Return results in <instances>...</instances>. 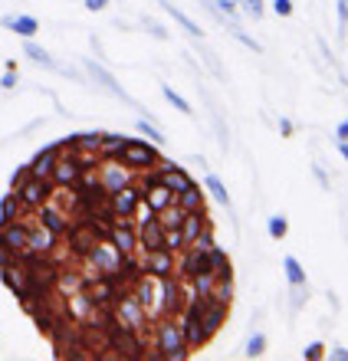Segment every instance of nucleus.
Returning <instances> with one entry per match:
<instances>
[{
  "instance_id": "obj_1",
  "label": "nucleus",
  "mask_w": 348,
  "mask_h": 361,
  "mask_svg": "<svg viewBox=\"0 0 348 361\" xmlns=\"http://www.w3.org/2000/svg\"><path fill=\"white\" fill-rule=\"evenodd\" d=\"M155 345H158V358H168V361H181L188 358V342L181 335V325L164 319V322L155 325Z\"/></svg>"
},
{
  "instance_id": "obj_2",
  "label": "nucleus",
  "mask_w": 348,
  "mask_h": 361,
  "mask_svg": "<svg viewBox=\"0 0 348 361\" xmlns=\"http://www.w3.org/2000/svg\"><path fill=\"white\" fill-rule=\"evenodd\" d=\"M115 161H122L125 168H132V171H148V168H155V164L161 161V154H158V148H155L151 142L128 138L122 152L115 154Z\"/></svg>"
},
{
  "instance_id": "obj_3",
  "label": "nucleus",
  "mask_w": 348,
  "mask_h": 361,
  "mask_svg": "<svg viewBox=\"0 0 348 361\" xmlns=\"http://www.w3.org/2000/svg\"><path fill=\"white\" fill-rule=\"evenodd\" d=\"M204 295H208V293H198V299H191V305L184 309V315H181V335H184L188 348H200V345H208V342H210L208 335H204V329H200Z\"/></svg>"
},
{
  "instance_id": "obj_4",
  "label": "nucleus",
  "mask_w": 348,
  "mask_h": 361,
  "mask_svg": "<svg viewBox=\"0 0 348 361\" xmlns=\"http://www.w3.org/2000/svg\"><path fill=\"white\" fill-rule=\"evenodd\" d=\"M13 194H17V200H20V207L23 210H37L53 197V180L49 178H33V174H30L20 188H13Z\"/></svg>"
},
{
  "instance_id": "obj_5",
  "label": "nucleus",
  "mask_w": 348,
  "mask_h": 361,
  "mask_svg": "<svg viewBox=\"0 0 348 361\" xmlns=\"http://www.w3.org/2000/svg\"><path fill=\"white\" fill-rule=\"evenodd\" d=\"M89 259H92V267L99 269L102 276H115L122 253L115 250V243H112L109 237H99V240L92 243V250H89Z\"/></svg>"
},
{
  "instance_id": "obj_6",
  "label": "nucleus",
  "mask_w": 348,
  "mask_h": 361,
  "mask_svg": "<svg viewBox=\"0 0 348 361\" xmlns=\"http://www.w3.org/2000/svg\"><path fill=\"white\" fill-rule=\"evenodd\" d=\"M109 204H112L115 217L132 220V217H135V210H138V204H141V188L128 180L125 188H119L115 194H109Z\"/></svg>"
},
{
  "instance_id": "obj_7",
  "label": "nucleus",
  "mask_w": 348,
  "mask_h": 361,
  "mask_svg": "<svg viewBox=\"0 0 348 361\" xmlns=\"http://www.w3.org/2000/svg\"><path fill=\"white\" fill-rule=\"evenodd\" d=\"M66 233H69V247H73V253L76 257H89V250H92V243L102 233L89 224V220H79V224H73V227H66Z\"/></svg>"
},
{
  "instance_id": "obj_8",
  "label": "nucleus",
  "mask_w": 348,
  "mask_h": 361,
  "mask_svg": "<svg viewBox=\"0 0 348 361\" xmlns=\"http://www.w3.org/2000/svg\"><path fill=\"white\" fill-rule=\"evenodd\" d=\"M138 240L141 247L148 250V253H155V250H168V243H164V224L158 220V214H151L141 220V230H138Z\"/></svg>"
},
{
  "instance_id": "obj_9",
  "label": "nucleus",
  "mask_w": 348,
  "mask_h": 361,
  "mask_svg": "<svg viewBox=\"0 0 348 361\" xmlns=\"http://www.w3.org/2000/svg\"><path fill=\"white\" fill-rule=\"evenodd\" d=\"M85 73H89V76H92L95 82H99V86L105 89V92H112L115 99H122V102H132V95L125 92L122 82H119V79H115L112 73H109V69L102 66V63H95V59H85Z\"/></svg>"
},
{
  "instance_id": "obj_10",
  "label": "nucleus",
  "mask_w": 348,
  "mask_h": 361,
  "mask_svg": "<svg viewBox=\"0 0 348 361\" xmlns=\"http://www.w3.org/2000/svg\"><path fill=\"white\" fill-rule=\"evenodd\" d=\"M27 237H30V227L23 224V220H10V224H0V243L7 250H13V253H23L27 250Z\"/></svg>"
},
{
  "instance_id": "obj_11",
  "label": "nucleus",
  "mask_w": 348,
  "mask_h": 361,
  "mask_svg": "<svg viewBox=\"0 0 348 361\" xmlns=\"http://www.w3.org/2000/svg\"><path fill=\"white\" fill-rule=\"evenodd\" d=\"M141 309H145V305L138 302V295H135V293H122L119 299H115L119 322L128 325V329H135V332H138V325H141Z\"/></svg>"
},
{
  "instance_id": "obj_12",
  "label": "nucleus",
  "mask_w": 348,
  "mask_h": 361,
  "mask_svg": "<svg viewBox=\"0 0 348 361\" xmlns=\"http://www.w3.org/2000/svg\"><path fill=\"white\" fill-rule=\"evenodd\" d=\"M105 237L112 240L119 253H132V250L138 247V233L132 230V220H122V217H119L112 227H109V233H105Z\"/></svg>"
},
{
  "instance_id": "obj_13",
  "label": "nucleus",
  "mask_w": 348,
  "mask_h": 361,
  "mask_svg": "<svg viewBox=\"0 0 348 361\" xmlns=\"http://www.w3.org/2000/svg\"><path fill=\"white\" fill-rule=\"evenodd\" d=\"M99 180H102V188L109 190V194H115L119 188H125L128 180H132V168H125L122 161H109V164H102V171H99Z\"/></svg>"
},
{
  "instance_id": "obj_14",
  "label": "nucleus",
  "mask_w": 348,
  "mask_h": 361,
  "mask_svg": "<svg viewBox=\"0 0 348 361\" xmlns=\"http://www.w3.org/2000/svg\"><path fill=\"white\" fill-rule=\"evenodd\" d=\"M204 227H208V214H204V210H200V207L198 210H184V217H181V224H178L181 243H184V247H191Z\"/></svg>"
},
{
  "instance_id": "obj_15",
  "label": "nucleus",
  "mask_w": 348,
  "mask_h": 361,
  "mask_svg": "<svg viewBox=\"0 0 348 361\" xmlns=\"http://www.w3.org/2000/svg\"><path fill=\"white\" fill-rule=\"evenodd\" d=\"M59 152H63V142L47 145L43 152H37V158L30 161V174H33V178H49V174H53V164H56V158H59Z\"/></svg>"
},
{
  "instance_id": "obj_16",
  "label": "nucleus",
  "mask_w": 348,
  "mask_h": 361,
  "mask_svg": "<svg viewBox=\"0 0 348 361\" xmlns=\"http://www.w3.org/2000/svg\"><path fill=\"white\" fill-rule=\"evenodd\" d=\"M158 289H161V309L164 312H178L181 309V286H178V279L174 276H158Z\"/></svg>"
},
{
  "instance_id": "obj_17",
  "label": "nucleus",
  "mask_w": 348,
  "mask_h": 361,
  "mask_svg": "<svg viewBox=\"0 0 348 361\" xmlns=\"http://www.w3.org/2000/svg\"><path fill=\"white\" fill-rule=\"evenodd\" d=\"M181 273L188 276V279H194V276H204V273H214V267H210V257H208V250L191 247V253L184 257V263H181Z\"/></svg>"
},
{
  "instance_id": "obj_18",
  "label": "nucleus",
  "mask_w": 348,
  "mask_h": 361,
  "mask_svg": "<svg viewBox=\"0 0 348 361\" xmlns=\"http://www.w3.org/2000/svg\"><path fill=\"white\" fill-rule=\"evenodd\" d=\"M37 214H40V227H47L49 233H56V237H63V233H66V214H63V210H56L53 207V204H43V207H37Z\"/></svg>"
},
{
  "instance_id": "obj_19",
  "label": "nucleus",
  "mask_w": 348,
  "mask_h": 361,
  "mask_svg": "<svg viewBox=\"0 0 348 361\" xmlns=\"http://www.w3.org/2000/svg\"><path fill=\"white\" fill-rule=\"evenodd\" d=\"M0 27H7V30H13L17 37H37L40 33V20L37 17H27V13H10V17H4L0 20Z\"/></svg>"
},
{
  "instance_id": "obj_20",
  "label": "nucleus",
  "mask_w": 348,
  "mask_h": 361,
  "mask_svg": "<svg viewBox=\"0 0 348 361\" xmlns=\"http://www.w3.org/2000/svg\"><path fill=\"white\" fill-rule=\"evenodd\" d=\"M168 253H171V250H155V253H148V259H145V273H148L151 279L174 273V263H171Z\"/></svg>"
},
{
  "instance_id": "obj_21",
  "label": "nucleus",
  "mask_w": 348,
  "mask_h": 361,
  "mask_svg": "<svg viewBox=\"0 0 348 361\" xmlns=\"http://www.w3.org/2000/svg\"><path fill=\"white\" fill-rule=\"evenodd\" d=\"M53 247H56V233H49L47 227H40V230L30 227L27 250H33V253H53Z\"/></svg>"
},
{
  "instance_id": "obj_22",
  "label": "nucleus",
  "mask_w": 348,
  "mask_h": 361,
  "mask_svg": "<svg viewBox=\"0 0 348 361\" xmlns=\"http://www.w3.org/2000/svg\"><path fill=\"white\" fill-rule=\"evenodd\" d=\"M23 53H27L30 59H33V63H37V66H43V69H59V63L53 56H49L47 49L40 47V43H33V39H23ZM59 73H63V69H59Z\"/></svg>"
},
{
  "instance_id": "obj_23",
  "label": "nucleus",
  "mask_w": 348,
  "mask_h": 361,
  "mask_svg": "<svg viewBox=\"0 0 348 361\" xmlns=\"http://www.w3.org/2000/svg\"><path fill=\"white\" fill-rule=\"evenodd\" d=\"M161 10H168V17H174V20H178L181 27L188 30V33H191V37H194V39H200V37H204V30H200L198 23H194V20H191L188 13H184V10H178V7H174L171 0H161Z\"/></svg>"
},
{
  "instance_id": "obj_24",
  "label": "nucleus",
  "mask_w": 348,
  "mask_h": 361,
  "mask_svg": "<svg viewBox=\"0 0 348 361\" xmlns=\"http://www.w3.org/2000/svg\"><path fill=\"white\" fill-rule=\"evenodd\" d=\"M200 190H198V184H191V188H184L181 194H174V204H178L181 210H198L200 207Z\"/></svg>"
},
{
  "instance_id": "obj_25",
  "label": "nucleus",
  "mask_w": 348,
  "mask_h": 361,
  "mask_svg": "<svg viewBox=\"0 0 348 361\" xmlns=\"http://www.w3.org/2000/svg\"><path fill=\"white\" fill-rule=\"evenodd\" d=\"M20 200H17V194H13V190H10L7 197L0 200V224H10V220H17L20 217Z\"/></svg>"
},
{
  "instance_id": "obj_26",
  "label": "nucleus",
  "mask_w": 348,
  "mask_h": 361,
  "mask_svg": "<svg viewBox=\"0 0 348 361\" xmlns=\"http://www.w3.org/2000/svg\"><path fill=\"white\" fill-rule=\"evenodd\" d=\"M125 135H102V142H99V152H102V158H115V154L125 148Z\"/></svg>"
},
{
  "instance_id": "obj_27",
  "label": "nucleus",
  "mask_w": 348,
  "mask_h": 361,
  "mask_svg": "<svg viewBox=\"0 0 348 361\" xmlns=\"http://www.w3.org/2000/svg\"><path fill=\"white\" fill-rule=\"evenodd\" d=\"M204 188H208L210 194H214V197H217V204H220V207H230V194H227L224 180L217 178V174H208V178H204Z\"/></svg>"
},
{
  "instance_id": "obj_28",
  "label": "nucleus",
  "mask_w": 348,
  "mask_h": 361,
  "mask_svg": "<svg viewBox=\"0 0 348 361\" xmlns=\"http://www.w3.org/2000/svg\"><path fill=\"white\" fill-rule=\"evenodd\" d=\"M282 269H286V279H289V286H302V283H306V269H302V263L296 257H286V259H282Z\"/></svg>"
},
{
  "instance_id": "obj_29",
  "label": "nucleus",
  "mask_w": 348,
  "mask_h": 361,
  "mask_svg": "<svg viewBox=\"0 0 348 361\" xmlns=\"http://www.w3.org/2000/svg\"><path fill=\"white\" fill-rule=\"evenodd\" d=\"M204 99H208L210 105V115H214V128H217V142H220V148L227 152V125H224V115H220V109L214 105V99H210L208 92H204Z\"/></svg>"
},
{
  "instance_id": "obj_30",
  "label": "nucleus",
  "mask_w": 348,
  "mask_h": 361,
  "mask_svg": "<svg viewBox=\"0 0 348 361\" xmlns=\"http://www.w3.org/2000/svg\"><path fill=\"white\" fill-rule=\"evenodd\" d=\"M244 352H246V358H260V355L266 352V335H263V332H253Z\"/></svg>"
},
{
  "instance_id": "obj_31",
  "label": "nucleus",
  "mask_w": 348,
  "mask_h": 361,
  "mask_svg": "<svg viewBox=\"0 0 348 361\" xmlns=\"http://www.w3.org/2000/svg\"><path fill=\"white\" fill-rule=\"evenodd\" d=\"M266 227H270V237H273V240H282L286 233H289V220L282 217V214H273Z\"/></svg>"
},
{
  "instance_id": "obj_32",
  "label": "nucleus",
  "mask_w": 348,
  "mask_h": 361,
  "mask_svg": "<svg viewBox=\"0 0 348 361\" xmlns=\"http://www.w3.org/2000/svg\"><path fill=\"white\" fill-rule=\"evenodd\" d=\"M161 92H164V99H168L178 112H191V102L184 99V95H178V89H171V86H161Z\"/></svg>"
},
{
  "instance_id": "obj_33",
  "label": "nucleus",
  "mask_w": 348,
  "mask_h": 361,
  "mask_svg": "<svg viewBox=\"0 0 348 361\" xmlns=\"http://www.w3.org/2000/svg\"><path fill=\"white\" fill-rule=\"evenodd\" d=\"M135 128H138V135H145V138H151V142H155V145H161V142H164V135H161L158 128H155V125L148 122V118H138V122H135Z\"/></svg>"
},
{
  "instance_id": "obj_34",
  "label": "nucleus",
  "mask_w": 348,
  "mask_h": 361,
  "mask_svg": "<svg viewBox=\"0 0 348 361\" xmlns=\"http://www.w3.org/2000/svg\"><path fill=\"white\" fill-rule=\"evenodd\" d=\"M302 358H306V361L325 358V345H322V342H309V345H306V352H302Z\"/></svg>"
},
{
  "instance_id": "obj_35",
  "label": "nucleus",
  "mask_w": 348,
  "mask_h": 361,
  "mask_svg": "<svg viewBox=\"0 0 348 361\" xmlns=\"http://www.w3.org/2000/svg\"><path fill=\"white\" fill-rule=\"evenodd\" d=\"M306 295H309V293H306V283L292 286V312H299L302 305H306Z\"/></svg>"
},
{
  "instance_id": "obj_36",
  "label": "nucleus",
  "mask_w": 348,
  "mask_h": 361,
  "mask_svg": "<svg viewBox=\"0 0 348 361\" xmlns=\"http://www.w3.org/2000/svg\"><path fill=\"white\" fill-rule=\"evenodd\" d=\"M240 7H244L250 17H263V0H240Z\"/></svg>"
},
{
  "instance_id": "obj_37",
  "label": "nucleus",
  "mask_w": 348,
  "mask_h": 361,
  "mask_svg": "<svg viewBox=\"0 0 348 361\" xmlns=\"http://www.w3.org/2000/svg\"><path fill=\"white\" fill-rule=\"evenodd\" d=\"M200 56L208 59V66H210V73H214V76H224V69H220V63H217V56H214V53H210V49H204V47H200Z\"/></svg>"
},
{
  "instance_id": "obj_38",
  "label": "nucleus",
  "mask_w": 348,
  "mask_h": 361,
  "mask_svg": "<svg viewBox=\"0 0 348 361\" xmlns=\"http://www.w3.org/2000/svg\"><path fill=\"white\" fill-rule=\"evenodd\" d=\"M234 37L240 39V43H244V47H250V49H253V53H260V49H263V47H260V43H256L253 37H246L244 30H236V27H234Z\"/></svg>"
},
{
  "instance_id": "obj_39",
  "label": "nucleus",
  "mask_w": 348,
  "mask_h": 361,
  "mask_svg": "<svg viewBox=\"0 0 348 361\" xmlns=\"http://www.w3.org/2000/svg\"><path fill=\"white\" fill-rule=\"evenodd\" d=\"M145 30H148L151 37H158V39H168V30L161 27V23H155V20H145Z\"/></svg>"
},
{
  "instance_id": "obj_40",
  "label": "nucleus",
  "mask_w": 348,
  "mask_h": 361,
  "mask_svg": "<svg viewBox=\"0 0 348 361\" xmlns=\"http://www.w3.org/2000/svg\"><path fill=\"white\" fill-rule=\"evenodd\" d=\"M273 10L280 13V17H292V0H273Z\"/></svg>"
},
{
  "instance_id": "obj_41",
  "label": "nucleus",
  "mask_w": 348,
  "mask_h": 361,
  "mask_svg": "<svg viewBox=\"0 0 348 361\" xmlns=\"http://www.w3.org/2000/svg\"><path fill=\"white\" fill-rule=\"evenodd\" d=\"M17 253H13V250H7V247H4V243H0V269H4V267H10V263H17Z\"/></svg>"
},
{
  "instance_id": "obj_42",
  "label": "nucleus",
  "mask_w": 348,
  "mask_h": 361,
  "mask_svg": "<svg viewBox=\"0 0 348 361\" xmlns=\"http://www.w3.org/2000/svg\"><path fill=\"white\" fill-rule=\"evenodd\" d=\"M13 86H17V69H7L0 76V89H13Z\"/></svg>"
},
{
  "instance_id": "obj_43",
  "label": "nucleus",
  "mask_w": 348,
  "mask_h": 361,
  "mask_svg": "<svg viewBox=\"0 0 348 361\" xmlns=\"http://www.w3.org/2000/svg\"><path fill=\"white\" fill-rule=\"evenodd\" d=\"M27 178H30V164H23V168H20V171L13 174V184H10V190H13V188H20V184H23V180H27Z\"/></svg>"
},
{
  "instance_id": "obj_44",
  "label": "nucleus",
  "mask_w": 348,
  "mask_h": 361,
  "mask_svg": "<svg viewBox=\"0 0 348 361\" xmlns=\"http://www.w3.org/2000/svg\"><path fill=\"white\" fill-rule=\"evenodd\" d=\"M312 174H316V180H319V184H322V188H329V174H325V171H322V168H319V164H312Z\"/></svg>"
},
{
  "instance_id": "obj_45",
  "label": "nucleus",
  "mask_w": 348,
  "mask_h": 361,
  "mask_svg": "<svg viewBox=\"0 0 348 361\" xmlns=\"http://www.w3.org/2000/svg\"><path fill=\"white\" fill-rule=\"evenodd\" d=\"M105 4H109V0H85V10L99 13V10H105Z\"/></svg>"
},
{
  "instance_id": "obj_46",
  "label": "nucleus",
  "mask_w": 348,
  "mask_h": 361,
  "mask_svg": "<svg viewBox=\"0 0 348 361\" xmlns=\"http://www.w3.org/2000/svg\"><path fill=\"white\" fill-rule=\"evenodd\" d=\"M329 358H332V361H348V348H332Z\"/></svg>"
},
{
  "instance_id": "obj_47",
  "label": "nucleus",
  "mask_w": 348,
  "mask_h": 361,
  "mask_svg": "<svg viewBox=\"0 0 348 361\" xmlns=\"http://www.w3.org/2000/svg\"><path fill=\"white\" fill-rule=\"evenodd\" d=\"M335 135H339V142H348V118H345V122H339Z\"/></svg>"
},
{
  "instance_id": "obj_48",
  "label": "nucleus",
  "mask_w": 348,
  "mask_h": 361,
  "mask_svg": "<svg viewBox=\"0 0 348 361\" xmlns=\"http://www.w3.org/2000/svg\"><path fill=\"white\" fill-rule=\"evenodd\" d=\"M280 132L282 135H292V122H289V118H282V122H280Z\"/></svg>"
},
{
  "instance_id": "obj_49",
  "label": "nucleus",
  "mask_w": 348,
  "mask_h": 361,
  "mask_svg": "<svg viewBox=\"0 0 348 361\" xmlns=\"http://www.w3.org/2000/svg\"><path fill=\"white\" fill-rule=\"evenodd\" d=\"M339 152H342V158L348 161V142H339Z\"/></svg>"
},
{
  "instance_id": "obj_50",
  "label": "nucleus",
  "mask_w": 348,
  "mask_h": 361,
  "mask_svg": "<svg viewBox=\"0 0 348 361\" xmlns=\"http://www.w3.org/2000/svg\"><path fill=\"white\" fill-rule=\"evenodd\" d=\"M234 4H236V7H240V0H234Z\"/></svg>"
},
{
  "instance_id": "obj_51",
  "label": "nucleus",
  "mask_w": 348,
  "mask_h": 361,
  "mask_svg": "<svg viewBox=\"0 0 348 361\" xmlns=\"http://www.w3.org/2000/svg\"><path fill=\"white\" fill-rule=\"evenodd\" d=\"M345 4H348V0H345Z\"/></svg>"
}]
</instances>
